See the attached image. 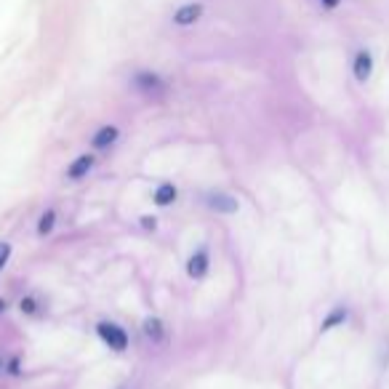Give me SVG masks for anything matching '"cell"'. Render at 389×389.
Here are the masks:
<instances>
[{
	"label": "cell",
	"instance_id": "cell-9",
	"mask_svg": "<svg viewBox=\"0 0 389 389\" xmlns=\"http://www.w3.org/2000/svg\"><path fill=\"white\" fill-rule=\"evenodd\" d=\"M346 317H349V310L346 307H334V310L325 315V320L320 322V334H328V331H334V328H342L346 322Z\"/></svg>",
	"mask_w": 389,
	"mask_h": 389
},
{
	"label": "cell",
	"instance_id": "cell-19",
	"mask_svg": "<svg viewBox=\"0 0 389 389\" xmlns=\"http://www.w3.org/2000/svg\"><path fill=\"white\" fill-rule=\"evenodd\" d=\"M120 389H125V387H120Z\"/></svg>",
	"mask_w": 389,
	"mask_h": 389
},
{
	"label": "cell",
	"instance_id": "cell-11",
	"mask_svg": "<svg viewBox=\"0 0 389 389\" xmlns=\"http://www.w3.org/2000/svg\"><path fill=\"white\" fill-rule=\"evenodd\" d=\"M176 198H179V189L174 187L171 181H163V184L155 189V203L160 208H168L171 203H176Z\"/></svg>",
	"mask_w": 389,
	"mask_h": 389
},
{
	"label": "cell",
	"instance_id": "cell-13",
	"mask_svg": "<svg viewBox=\"0 0 389 389\" xmlns=\"http://www.w3.org/2000/svg\"><path fill=\"white\" fill-rule=\"evenodd\" d=\"M38 299L35 296H24L22 301H19V310H22V315H38Z\"/></svg>",
	"mask_w": 389,
	"mask_h": 389
},
{
	"label": "cell",
	"instance_id": "cell-5",
	"mask_svg": "<svg viewBox=\"0 0 389 389\" xmlns=\"http://www.w3.org/2000/svg\"><path fill=\"white\" fill-rule=\"evenodd\" d=\"M134 83H136V89L142 91V94H150V96H152V94H166V83L157 78L155 72H147L145 69V72H139V75H136Z\"/></svg>",
	"mask_w": 389,
	"mask_h": 389
},
{
	"label": "cell",
	"instance_id": "cell-14",
	"mask_svg": "<svg viewBox=\"0 0 389 389\" xmlns=\"http://www.w3.org/2000/svg\"><path fill=\"white\" fill-rule=\"evenodd\" d=\"M9 259H11V243L0 240V272H3V267H6V264H9Z\"/></svg>",
	"mask_w": 389,
	"mask_h": 389
},
{
	"label": "cell",
	"instance_id": "cell-8",
	"mask_svg": "<svg viewBox=\"0 0 389 389\" xmlns=\"http://www.w3.org/2000/svg\"><path fill=\"white\" fill-rule=\"evenodd\" d=\"M118 136H120V131L115 125H101L99 131L94 134V139H91V147L94 150H107V147H112L118 142Z\"/></svg>",
	"mask_w": 389,
	"mask_h": 389
},
{
	"label": "cell",
	"instance_id": "cell-4",
	"mask_svg": "<svg viewBox=\"0 0 389 389\" xmlns=\"http://www.w3.org/2000/svg\"><path fill=\"white\" fill-rule=\"evenodd\" d=\"M94 163H96V157L91 155V152H83V155H78L72 163H69L67 168V179H72V181H80V179H86L91 174V168H94Z\"/></svg>",
	"mask_w": 389,
	"mask_h": 389
},
{
	"label": "cell",
	"instance_id": "cell-2",
	"mask_svg": "<svg viewBox=\"0 0 389 389\" xmlns=\"http://www.w3.org/2000/svg\"><path fill=\"white\" fill-rule=\"evenodd\" d=\"M211 269V256H208V248H198L195 254L187 259V275L192 280H203Z\"/></svg>",
	"mask_w": 389,
	"mask_h": 389
},
{
	"label": "cell",
	"instance_id": "cell-16",
	"mask_svg": "<svg viewBox=\"0 0 389 389\" xmlns=\"http://www.w3.org/2000/svg\"><path fill=\"white\" fill-rule=\"evenodd\" d=\"M322 6H328V9H336L339 6V0H320Z\"/></svg>",
	"mask_w": 389,
	"mask_h": 389
},
{
	"label": "cell",
	"instance_id": "cell-17",
	"mask_svg": "<svg viewBox=\"0 0 389 389\" xmlns=\"http://www.w3.org/2000/svg\"><path fill=\"white\" fill-rule=\"evenodd\" d=\"M6 307H9V301H6V299H3V296H0V315L6 312Z\"/></svg>",
	"mask_w": 389,
	"mask_h": 389
},
{
	"label": "cell",
	"instance_id": "cell-7",
	"mask_svg": "<svg viewBox=\"0 0 389 389\" xmlns=\"http://www.w3.org/2000/svg\"><path fill=\"white\" fill-rule=\"evenodd\" d=\"M203 16V6L201 3H187V6H181L176 13H174V22L179 27H189V24H195L198 19Z\"/></svg>",
	"mask_w": 389,
	"mask_h": 389
},
{
	"label": "cell",
	"instance_id": "cell-15",
	"mask_svg": "<svg viewBox=\"0 0 389 389\" xmlns=\"http://www.w3.org/2000/svg\"><path fill=\"white\" fill-rule=\"evenodd\" d=\"M139 222H142V230H147V232H155V230H157V219H155V216H150V213H147V216H142Z\"/></svg>",
	"mask_w": 389,
	"mask_h": 389
},
{
	"label": "cell",
	"instance_id": "cell-6",
	"mask_svg": "<svg viewBox=\"0 0 389 389\" xmlns=\"http://www.w3.org/2000/svg\"><path fill=\"white\" fill-rule=\"evenodd\" d=\"M352 72H355V80L357 83H368L371 80V72H373V56L368 51H360L352 62Z\"/></svg>",
	"mask_w": 389,
	"mask_h": 389
},
{
	"label": "cell",
	"instance_id": "cell-3",
	"mask_svg": "<svg viewBox=\"0 0 389 389\" xmlns=\"http://www.w3.org/2000/svg\"><path fill=\"white\" fill-rule=\"evenodd\" d=\"M205 205L216 213H237L240 211V203L235 195H227V192H211L208 198H205Z\"/></svg>",
	"mask_w": 389,
	"mask_h": 389
},
{
	"label": "cell",
	"instance_id": "cell-18",
	"mask_svg": "<svg viewBox=\"0 0 389 389\" xmlns=\"http://www.w3.org/2000/svg\"><path fill=\"white\" fill-rule=\"evenodd\" d=\"M0 371H3V360H0Z\"/></svg>",
	"mask_w": 389,
	"mask_h": 389
},
{
	"label": "cell",
	"instance_id": "cell-12",
	"mask_svg": "<svg viewBox=\"0 0 389 389\" xmlns=\"http://www.w3.org/2000/svg\"><path fill=\"white\" fill-rule=\"evenodd\" d=\"M56 227V211L54 208H48V211L40 213V219H38V237H45V235H51Z\"/></svg>",
	"mask_w": 389,
	"mask_h": 389
},
{
	"label": "cell",
	"instance_id": "cell-1",
	"mask_svg": "<svg viewBox=\"0 0 389 389\" xmlns=\"http://www.w3.org/2000/svg\"><path fill=\"white\" fill-rule=\"evenodd\" d=\"M96 334H99V339L110 346L112 352H125V349H128V334H125V328H120L118 322L101 320L99 325H96Z\"/></svg>",
	"mask_w": 389,
	"mask_h": 389
},
{
	"label": "cell",
	"instance_id": "cell-10",
	"mask_svg": "<svg viewBox=\"0 0 389 389\" xmlns=\"http://www.w3.org/2000/svg\"><path fill=\"white\" fill-rule=\"evenodd\" d=\"M142 331H145V336L152 342V344H157V342H163V336H166V328H163V320L160 317H145V322H142Z\"/></svg>",
	"mask_w": 389,
	"mask_h": 389
}]
</instances>
